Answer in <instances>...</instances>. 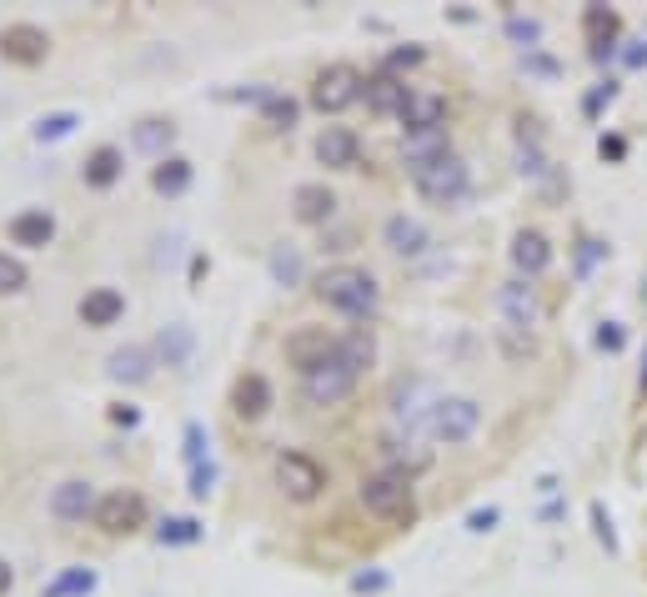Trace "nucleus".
I'll return each instance as SVG.
<instances>
[{
  "label": "nucleus",
  "mask_w": 647,
  "mask_h": 597,
  "mask_svg": "<svg viewBox=\"0 0 647 597\" xmlns=\"http://www.w3.org/2000/svg\"><path fill=\"white\" fill-rule=\"evenodd\" d=\"M206 537V522L201 517H161L156 522V542L161 547H196Z\"/></svg>",
  "instance_id": "32"
},
{
  "label": "nucleus",
  "mask_w": 647,
  "mask_h": 597,
  "mask_svg": "<svg viewBox=\"0 0 647 597\" xmlns=\"http://www.w3.org/2000/svg\"><path fill=\"white\" fill-rule=\"evenodd\" d=\"M357 382H362V372L342 352H332L321 367L301 372V402L306 407H337V402H347L357 392Z\"/></svg>",
  "instance_id": "6"
},
{
  "label": "nucleus",
  "mask_w": 647,
  "mask_h": 597,
  "mask_svg": "<svg viewBox=\"0 0 647 597\" xmlns=\"http://www.w3.org/2000/svg\"><path fill=\"white\" fill-rule=\"evenodd\" d=\"M216 477H221V467H216V462H201V467L186 472V492H191V497H211Z\"/></svg>",
  "instance_id": "40"
},
{
  "label": "nucleus",
  "mask_w": 647,
  "mask_h": 597,
  "mask_svg": "<svg viewBox=\"0 0 647 597\" xmlns=\"http://www.w3.org/2000/svg\"><path fill=\"white\" fill-rule=\"evenodd\" d=\"M156 362L171 367V372H186V367L196 362V332H191L186 322L161 327V332H156Z\"/></svg>",
  "instance_id": "24"
},
{
  "label": "nucleus",
  "mask_w": 647,
  "mask_h": 597,
  "mask_svg": "<svg viewBox=\"0 0 647 597\" xmlns=\"http://www.w3.org/2000/svg\"><path fill=\"white\" fill-rule=\"evenodd\" d=\"M612 101H617V81L607 76V81H597V91H587L582 111H587V116H597V111H602V106H612Z\"/></svg>",
  "instance_id": "41"
},
{
  "label": "nucleus",
  "mask_w": 647,
  "mask_h": 597,
  "mask_svg": "<svg viewBox=\"0 0 647 597\" xmlns=\"http://www.w3.org/2000/svg\"><path fill=\"white\" fill-rule=\"evenodd\" d=\"M6 236H11V246H21V251H46V246L56 241V216H51L46 206L16 211L11 226H6Z\"/></svg>",
  "instance_id": "18"
},
{
  "label": "nucleus",
  "mask_w": 647,
  "mask_h": 597,
  "mask_svg": "<svg viewBox=\"0 0 647 597\" xmlns=\"http://www.w3.org/2000/svg\"><path fill=\"white\" fill-rule=\"evenodd\" d=\"M402 121V136H427V131H447V101L432 96V91H417L407 101V111L397 116Z\"/></svg>",
  "instance_id": "22"
},
{
  "label": "nucleus",
  "mask_w": 647,
  "mask_h": 597,
  "mask_svg": "<svg viewBox=\"0 0 647 597\" xmlns=\"http://www.w3.org/2000/svg\"><path fill=\"white\" fill-rule=\"evenodd\" d=\"M642 296H647V281H642Z\"/></svg>",
  "instance_id": "55"
},
{
  "label": "nucleus",
  "mask_w": 647,
  "mask_h": 597,
  "mask_svg": "<svg viewBox=\"0 0 647 597\" xmlns=\"http://www.w3.org/2000/svg\"><path fill=\"white\" fill-rule=\"evenodd\" d=\"M311 291H316L332 312H342L347 322H357V327H367V322L377 317V307H382V286H377V276H372L367 266H352V261L327 266V271L316 276Z\"/></svg>",
  "instance_id": "1"
},
{
  "label": "nucleus",
  "mask_w": 647,
  "mask_h": 597,
  "mask_svg": "<svg viewBox=\"0 0 647 597\" xmlns=\"http://www.w3.org/2000/svg\"><path fill=\"white\" fill-rule=\"evenodd\" d=\"M271 402H276V392H271V382H266L261 372H241V377L231 382V412H236L241 422H261V417L271 412Z\"/></svg>",
  "instance_id": "19"
},
{
  "label": "nucleus",
  "mask_w": 647,
  "mask_h": 597,
  "mask_svg": "<svg viewBox=\"0 0 647 597\" xmlns=\"http://www.w3.org/2000/svg\"><path fill=\"white\" fill-rule=\"evenodd\" d=\"M522 71H537V76H557V61H552V56H537V51H527V56H522Z\"/></svg>",
  "instance_id": "48"
},
{
  "label": "nucleus",
  "mask_w": 647,
  "mask_h": 597,
  "mask_svg": "<svg viewBox=\"0 0 647 597\" xmlns=\"http://www.w3.org/2000/svg\"><path fill=\"white\" fill-rule=\"evenodd\" d=\"M637 387L647 392V352H642V372H637Z\"/></svg>",
  "instance_id": "54"
},
{
  "label": "nucleus",
  "mask_w": 647,
  "mask_h": 597,
  "mask_svg": "<svg viewBox=\"0 0 647 597\" xmlns=\"http://www.w3.org/2000/svg\"><path fill=\"white\" fill-rule=\"evenodd\" d=\"M96 567H86V562H76V567H61L46 587H41V597H91L96 592Z\"/></svg>",
  "instance_id": "30"
},
{
  "label": "nucleus",
  "mask_w": 647,
  "mask_h": 597,
  "mask_svg": "<svg viewBox=\"0 0 647 597\" xmlns=\"http://www.w3.org/2000/svg\"><path fill=\"white\" fill-rule=\"evenodd\" d=\"M0 56L16 61V66H41L51 56V36L41 26H31V21H16V26L0 31Z\"/></svg>",
  "instance_id": "13"
},
{
  "label": "nucleus",
  "mask_w": 647,
  "mask_h": 597,
  "mask_svg": "<svg viewBox=\"0 0 647 597\" xmlns=\"http://www.w3.org/2000/svg\"><path fill=\"white\" fill-rule=\"evenodd\" d=\"M357 597H372V592H387L392 587V572H382V567H367V572H352V582H347Z\"/></svg>",
  "instance_id": "39"
},
{
  "label": "nucleus",
  "mask_w": 647,
  "mask_h": 597,
  "mask_svg": "<svg viewBox=\"0 0 647 597\" xmlns=\"http://www.w3.org/2000/svg\"><path fill=\"white\" fill-rule=\"evenodd\" d=\"M181 457H186V472L201 467V462H216V457H211V432H206V422H186V427H181Z\"/></svg>",
  "instance_id": "37"
},
{
  "label": "nucleus",
  "mask_w": 647,
  "mask_h": 597,
  "mask_svg": "<svg viewBox=\"0 0 647 597\" xmlns=\"http://www.w3.org/2000/svg\"><path fill=\"white\" fill-rule=\"evenodd\" d=\"M512 266H517V276L522 281H532V276H542L547 266H552V241L542 236V231H517L512 236Z\"/></svg>",
  "instance_id": "23"
},
{
  "label": "nucleus",
  "mask_w": 647,
  "mask_h": 597,
  "mask_svg": "<svg viewBox=\"0 0 647 597\" xmlns=\"http://www.w3.org/2000/svg\"><path fill=\"white\" fill-rule=\"evenodd\" d=\"M482 432V402L477 397H442L437 402V417H432V442H447V447H462Z\"/></svg>",
  "instance_id": "9"
},
{
  "label": "nucleus",
  "mask_w": 647,
  "mask_h": 597,
  "mask_svg": "<svg viewBox=\"0 0 647 597\" xmlns=\"http://www.w3.org/2000/svg\"><path fill=\"white\" fill-rule=\"evenodd\" d=\"M362 86H367V76H362L357 66L332 61V66H321L316 81H311V106H316L321 116H342L347 106L362 101Z\"/></svg>",
  "instance_id": "7"
},
{
  "label": "nucleus",
  "mask_w": 647,
  "mask_h": 597,
  "mask_svg": "<svg viewBox=\"0 0 647 597\" xmlns=\"http://www.w3.org/2000/svg\"><path fill=\"white\" fill-rule=\"evenodd\" d=\"M622 342H627L622 322H602V327H597V347H602V352H622Z\"/></svg>",
  "instance_id": "46"
},
{
  "label": "nucleus",
  "mask_w": 647,
  "mask_h": 597,
  "mask_svg": "<svg viewBox=\"0 0 647 597\" xmlns=\"http://www.w3.org/2000/svg\"><path fill=\"white\" fill-rule=\"evenodd\" d=\"M76 317H81V327H91V332L116 327V322L126 317V296H121L116 286H91L81 302H76Z\"/></svg>",
  "instance_id": "21"
},
{
  "label": "nucleus",
  "mask_w": 647,
  "mask_h": 597,
  "mask_svg": "<svg viewBox=\"0 0 647 597\" xmlns=\"http://www.w3.org/2000/svg\"><path fill=\"white\" fill-rule=\"evenodd\" d=\"M337 352L357 367V372H367L372 362H377V342H372V327H352L347 337H337Z\"/></svg>",
  "instance_id": "34"
},
{
  "label": "nucleus",
  "mask_w": 647,
  "mask_h": 597,
  "mask_svg": "<svg viewBox=\"0 0 647 597\" xmlns=\"http://www.w3.org/2000/svg\"><path fill=\"white\" fill-rule=\"evenodd\" d=\"M121 176H126V151H121V146H96V151L86 156V166H81V181H86L91 191H111Z\"/></svg>",
  "instance_id": "25"
},
{
  "label": "nucleus",
  "mask_w": 647,
  "mask_h": 597,
  "mask_svg": "<svg viewBox=\"0 0 647 597\" xmlns=\"http://www.w3.org/2000/svg\"><path fill=\"white\" fill-rule=\"evenodd\" d=\"M111 422H116V427H141V407H131V402H116V407H111Z\"/></svg>",
  "instance_id": "49"
},
{
  "label": "nucleus",
  "mask_w": 647,
  "mask_h": 597,
  "mask_svg": "<svg viewBox=\"0 0 647 597\" xmlns=\"http://www.w3.org/2000/svg\"><path fill=\"white\" fill-rule=\"evenodd\" d=\"M497 317H502V332H512V337H532V327H537V317H542L532 281L507 276V281L497 286Z\"/></svg>",
  "instance_id": "10"
},
{
  "label": "nucleus",
  "mask_w": 647,
  "mask_h": 597,
  "mask_svg": "<svg viewBox=\"0 0 647 597\" xmlns=\"http://www.w3.org/2000/svg\"><path fill=\"white\" fill-rule=\"evenodd\" d=\"M602 256H607V246L587 236V241H582V251H577V276H587V271H592V266H597Z\"/></svg>",
  "instance_id": "45"
},
{
  "label": "nucleus",
  "mask_w": 647,
  "mask_h": 597,
  "mask_svg": "<svg viewBox=\"0 0 647 597\" xmlns=\"http://www.w3.org/2000/svg\"><path fill=\"white\" fill-rule=\"evenodd\" d=\"M582 26H587V36H592V61L607 66V61L617 56V16H612L607 6H592V11L582 16Z\"/></svg>",
  "instance_id": "28"
},
{
  "label": "nucleus",
  "mask_w": 647,
  "mask_h": 597,
  "mask_svg": "<svg viewBox=\"0 0 647 597\" xmlns=\"http://www.w3.org/2000/svg\"><path fill=\"white\" fill-rule=\"evenodd\" d=\"M76 126H81V111H46V116L31 126V136H36L41 146H56V141L76 136Z\"/></svg>",
  "instance_id": "33"
},
{
  "label": "nucleus",
  "mask_w": 647,
  "mask_h": 597,
  "mask_svg": "<svg viewBox=\"0 0 647 597\" xmlns=\"http://www.w3.org/2000/svg\"><path fill=\"white\" fill-rule=\"evenodd\" d=\"M502 31H507V41H512V46H522V56L542 46V21H537V16H522V11H507V21H502Z\"/></svg>",
  "instance_id": "36"
},
{
  "label": "nucleus",
  "mask_w": 647,
  "mask_h": 597,
  "mask_svg": "<svg viewBox=\"0 0 647 597\" xmlns=\"http://www.w3.org/2000/svg\"><path fill=\"white\" fill-rule=\"evenodd\" d=\"M261 121H266L271 131H291V126L301 121V101H296V96H281V91H271V96L261 101Z\"/></svg>",
  "instance_id": "35"
},
{
  "label": "nucleus",
  "mask_w": 647,
  "mask_h": 597,
  "mask_svg": "<svg viewBox=\"0 0 647 597\" xmlns=\"http://www.w3.org/2000/svg\"><path fill=\"white\" fill-rule=\"evenodd\" d=\"M327 251H352V231H347V226H342V231L327 226Z\"/></svg>",
  "instance_id": "52"
},
{
  "label": "nucleus",
  "mask_w": 647,
  "mask_h": 597,
  "mask_svg": "<svg viewBox=\"0 0 647 597\" xmlns=\"http://www.w3.org/2000/svg\"><path fill=\"white\" fill-rule=\"evenodd\" d=\"M407 176H412L417 196H422V201H432V206H442V211H452V206H462V201L472 196V166H467L457 151H447L442 161L412 166Z\"/></svg>",
  "instance_id": "3"
},
{
  "label": "nucleus",
  "mask_w": 647,
  "mask_h": 597,
  "mask_svg": "<svg viewBox=\"0 0 647 597\" xmlns=\"http://www.w3.org/2000/svg\"><path fill=\"white\" fill-rule=\"evenodd\" d=\"M266 271H271L276 286H301V281H306V256H301V246L276 241L271 256H266Z\"/></svg>",
  "instance_id": "29"
},
{
  "label": "nucleus",
  "mask_w": 647,
  "mask_h": 597,
  "mask_svg": "<svg viewBox=\"0 0 647 597\" xmlns=\"http://www.w3.org/2000/svg\"><path fill=\"white\" fill-rule=\"evenodd\" d=\"M96 502L101 497L86 477H71V482L51 487V517L56 522H86V517H96Z\"/></svg>",
  "instance_id": "20"
},
{
  "label": "nucleus",
  "mask_w": 647,
  "mask_h": 597,
  "mask_svg": "<svg viewBox=\"0 0 647 597\" xmlns=\"http://www.w3.org/2000/svg\"><path fill=\"white\" fill-rule=\"evenodd\" d=\"M597 151H602V161H622V151H627V146H622V136H602V141H597Z\"/></svg>",
  "instance_id": "51"
},
{
  "label": "nucleus",
  "mask_w": 647,
  "mask_h": 597,
  "mask_svg": "<svg viewBox=\"0 0 647 597\" xmlns=\"http://www.w3.org/2000/svg\"><path fill=\"white\" fill-rule=\"evenodd\" d=\"M191 181H196V166L186 161V156H166V161H156L151 166V186H156V196H166V201H176V196H186L191 191Z\"/></svg>",
  "instance_id": "26"
},
{
  "label": "nucleus",
  "mask_w": 647,
  "mask_h": 597,
  "mask_svg": "<svg viewBox=\"0 0 647 597\" xmlns=\"http://www.w3.org/2000/svg\"><path fill=\"white\" fill-rule=\"evenodd\" d=\"M151 372H156V352L141 347V342H126V347H116V352L106 357V377H111L116 387H146Z\"/></svg>",
  "instance_id": "16"
},
{
  "label": "nucleus",
  "mask_w": 647,
  "mask_h": 597,
  "mask_svg": "<svg viewBox=\"0 0 647 597\" xmlns=\"http://www.w3.org/2000/svg\"><path fill=\"white\" fill-rule=\"evenodd\" d=\"M622 66H627V71H642V66H647V41H627Z\"/></svg>",
  "instance_id": "50"
},
{
  "label": "nucleus",
  "mask_w": 647,
  "mask_h": 597,
  "mask_svg": "<svg viewBox=\"0 0 647 597\" xmlns=\"http://www.w3.org/2000/svg\"><path fill=\"white\" fill-rule=\"evenodd\" d=\"M146 517H151V507H146V497L141 492H131V487H116V492H101V502H96V527L106 532V537H131V532H141L146 527Z\"/></svg>",
  "instance_id": "8"
},
{
  "label": "nucleus",
  "mask_w": 647,
  "mask_h": 597,
  "mask_svg": "<svg viewBox=\"0 0 647 597\" xmlns=\"http://www.w3.org/2000/svg\"><path fill=\"white\" fill-rule=\"evenodd\" d=\"M382 246H387L392 256H402V261H417V256L432 251V231H427L422 216L397 211V216H387V226H382Z\"/></svg>",
  "instance_id": "11"
},
{
  "label": "nucleus",
  "mask_w": 647,
  "mask_h": 597,
  "mask_svg": "<svg viewBox=\"0 0 647 597\" xmlns=\"http://www.w3.org/2000/svg\"><path fill=\"white\" fill-rule=\"evenodd\" d=\"M362 507L377 517V522H412L417 512V492H412V477L397 472V467H377L362 477Z\"/></svg>",
  "instance_id": "4"
},
{
  "label": "nucleus",
  "mask_w": 647,
  "mask_h": 597,
  "mask_svg": "<svg viewBox=\"0 0 647 597\" xmlns=\"http://www.w3.org/2000/svg\"><path fill=\"white\" fill-rule=\"evenodd\" d=\"M271 477L286 492V502H316L321 492H327V467H321L311 452H301V447H281L271 457Z\"/></svg>",
  "instance_id": "5"
},
{
  "label": "nucleus",
  "mask_w": 647,
  "mask_h": 597,
  "mask_svg": "<svg viewBox=\"0 0 647 597\" xmlns=\"http://www.w3.org/2000/svg\"><path fill=\"white\" fill-rule=\"evenodd\" d=\"M447 392H437L432 377H397L392 392H387V412H392V432H407L417 442H432V417H437V402Z\"/></svg>",
  "instance_id": "2"
},
{
  "label": "nucleus",
  "mask_w": 647,
  "mask_h": 597,
  "mask_svg": "<svg viewBox=\"0 0 647 597\" xmlns=\"http://www.w3.org/2000/svg\"><path fill=\"white\" fill-rule=\"evenodd\" d=\"M592 527H597V542H602L607 552H617V532H612V517H607L602 502H592Z\"/></svg>",
  "instance_id": "42"
},
{
  "label": "nucleus",
  "mask_w": 647,
  "mask_h": 597,
  "mask_svg": "<svg viewBox=\"0 0 647 597\" xmlns=\"http://www.w3.org/2000/svg\"><path fill=\"white\" fill-rule=\"evenodd\" d=\"M26 286H31L26 261L11 256V251H0V296H16V291H26Z\"/></svg>",
  "instance_id": "38"
},
{
  "label": "nucleus",
  "mask_w": 647,
  "mask_h": 597,
  "mask_svg": "<svg viewBox=\"0 0 647 597\" xmlns=\"http://www.w3.org/2000/svg\"><path fill=\"white\" fill-rule=\"evenodd\" d=\"M412 96H417V91H412L402 76H392V71H377V76H367V86H362V101H367V111H377V116H402Z\"/></svg>",
  "instance_id": "17"
},
{
  "label": "nucleus",
  "mask_w": 647,
  "mask_h": 597,
  "mask_svg": "<svg viewBox=\"0 0 647 597\" xmlns=\"http://www.w3.org/2000/svg\"><path fill=\"white\" fill-rule=\"evenodd\" d=\"M332 352H337V337H332L327 327H296V332L286 337V362L296 367V377L311 372V367H321Z\"/></svg>",
  "instance_id": "15"
},
{
  "label": "nucleus",
  "mask_w": 647,
  "mask_h": 597,
  "mask_svg": "<svg viewBox=\"0 0 647 597\" xmlns=\"http://www.w3.org/2000/svg\"><path fill=\"white\" fill-rule=\"evenodd\" d=\"M497 522H502L497 507H472V512H467V532H492Z\"/></svg>",
  "instance_id": "47"
},
{
  "label": "nucleus",
  "mask_w": 647,
  "mask_h": 597,
  "mask_svg": "<svg viewBox=\"0 0 647 597\" xmlns=\"http://www.w3.org/2000/svg\"><path fill=\"white\" fill-rule=\"evenodd\" d=\"M316 161L327 171H357L362 166V136L352 126H327L316 136Z\"/></svg>",
  "instance_id": "14"
},
{
  "label": "nucleus",
  "mask_w": 647,
  "mask_h": 597,
  "mask_svg": "<svg viewBox=\"0 0 647 597\" xmlns=\"http://www.w3.org/2000/svg\"><path fill=\"white\" fill-rule=\"evenodd\" d=\"M422 61H427V51H422V46H402V51H392V56H387V66H382V71H392V76H397L402 66H422Z\"/></svg>",
  "instance_id": "43"
},
{
  "label": "nucleus",
  "mask_w": 647,
  "mask_h": 597,
  "mask_svg": "<svg viewBox=\"0 0 647 597\" xmlns=\"http://www.w3.org/2000/svg\"><path fill=\"white\" fill-rule=\"evenodd\" d=\"M181 261V236H156V266H176Z\"/></svg>",
  "instance_id": "44"
},
{
  "label": "nucleus",
  "mask_w": 647,
  "mask_h": 597,
  "mask_svg": "<svg viewBox=\"0 0 647 597\" xmlns=\"http://www.w3.org/2000/svg\"><path fill=\"white\" fill-rule=\"evenodd\" d=\"M447 151H452V136H447V131L402 136V161H407V171H412V166H427V161H442Z\"/></svg>",
  "instance_id": "31"
},
{
  "label": "nucleus",
  "mask_w": 647,
  "mask_h": 597,
  "mask_svg": "<svg viewBox=\"0 0 647 597\" xmlns=\"http://www.w3.org/2000/svg\"><path fill=\"white\" fill-rule=\"evenodd\" d=\"M11 587H16V567H11L6 557H0V597H6Z\"/></svg>",
  "instance_id": "53"
},
{
  "label": "nucleus",
  "mask_w": 647,
  "mask_h": 597,
  "mask_svg": "<svg viewBox=\"0 0 647 597\" xmlns=\"http://www.w3.org/2000/svg\"><path fill=\"white\" fill-rule=\"evenodd\" d=\"M171 141H176V126H171L166 116H146V121H136V131H131V146H136L141 156H151V161H166V156H171Z\"/></svg>",
  "instance_id": "27"
},
{
  "label": "nucleus",
  "mask_w": 647,
  "mask_h": 597,
  "mask_svg": "<svg viewBox=\"0 0 647 597\" xmlns=\"http://www.w3.org/2000/svg\"><path fill=\"white\" fill-rule=\"evenodd\" d=\"M291 216H296L301 226H321V231H327L332 216H337V191H332L327 181H301V186L291 191Z\"/></svg>",
  "instance_id": "12"
}]
</instances>
